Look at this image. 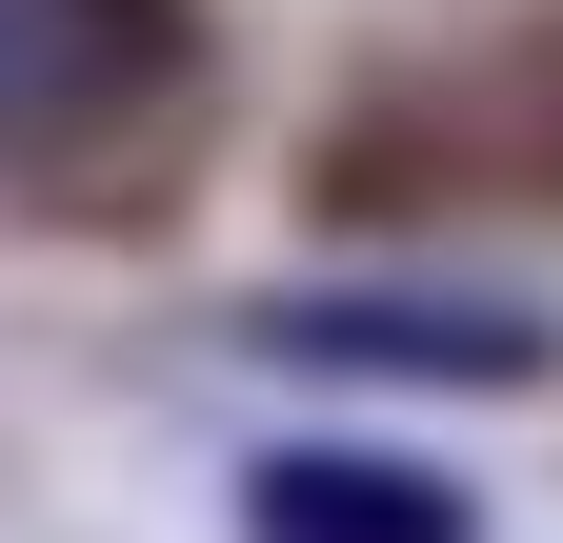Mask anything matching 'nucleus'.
<instances>
[{"instance_id": "1", "label": "nucleus", "mask_w": 563, "mask_h": 543, "mask_svg": "<svg viewBox=\"0 0 563 543\" xmlns=\"http://www.w3.org/2000/svg\"><path fill=\"white\" fill-rule=\"evenodd\" d=\"M162 81V0H0V142H81Z\"/></svg>"}, {"instance_id": "2", "label": "nucleus", "mask_w": 563, "mask_h": 543, "mask_svg": "<svg viewBox=\"0 0 563 543\" xmlns=\"http://www.w3.org/2000/svg\"><path fill=\"white\" fill-rule=\"evenodd\" d=\"M242 523L262 543H463V503L443 484H422V463H262V484H242Z\"/></svg>"}]
</instances>
